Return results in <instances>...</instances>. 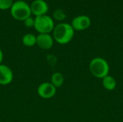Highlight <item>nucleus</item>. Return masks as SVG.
I'll use <instances>...</instances> for the list:
<instances>
[{
  "instance_id": "obj_15",
  "label": "nucleus",
  "mask_w": 123,
  "mask_h": 122,
  "mask_svg": "<svg viewBox=\"0 0 123 122\" xmlns=\"http://www.w3.org/2000/svg\"><path fill=\"white\" fill-rule=\"evenodd\" d=\"M24 24L26 27L28 28H31V27H34V24H35V18L30 17L28 18H27L26 19H25L24 21Z\"/></svg>"
},
{
  "instance_id": "obj_4",
  "label": "nucleus",
  "mask_w": 123,
  "mask_h": 122,
  "mask_svg": "<svg viewBox=\"0 0 123 122\" xmlns=\"http://www.w3.org/2000/svg\"><path fill=\"white\" fill-rule=\"evenodd\" d=\"M55 27L53 19L47 14L35 17L34 28L39 34H50Z\"/></svg>"
},
{
  "instance_id": "obj_17",
  "label": "nucleus",
  "mask_w": 123,
  "mask_h": 122,
  "mask_svg": "<svg viewBox=\"0 0 123 122\" xmlns=\"http://www.w3.org/2000/svg\"><path fill=\"white\" fill-rule=\"evenodd\" d=\"M3 58H4V55H3V52L2 50L0 49V65L2 63V60H3Z\"/></svg>"
},
{
  "instance_id": "obj_6",
  "label": "nucleus",
  "mask_w": 123,
  "mask_h": 122,
  "mask_svg": "<svg viewBox=\"0 0 123 122\" xmlns=\"http://www.w3.org/2000/svg\"><path fill=\"white\" fill-rule=\"evenodd\" d=\"M30 6L32 14L35 17L47 14L49 11V6L45 0H34Z\"/></svg>"
},
{
  "instance_id": "obj_14",
  "label": "nucleus",
  "mask_w": 123,
  "mask_h": 122,
  "mask_svg": "<svg viewBox=\"0 0 123 122\" xmlns=\"http://www.w3.org/2000/svg\"><path fill=\"white\" fill-rule=\"evenodd\" d=\"M13 3V0H0V10L10 9Z\"/></svg>"
},
{
  "instance_id": "obj_2",
  "label": "nucleus",
  "mask_w": 123,
  "mask_h": 122,
  "mask_svg": "<svg viewBox=\"0 0 123 122\" xmlns=\"http://www.w3.org/2000/svg\"><path fill=\"white\" fill-rule=\"evenodd\" d=\"M9 10L12 17L18 21H24L32 14L30 4L23 0L14 1Z\"/></svg>"
},
{
  "instance_id": "obj_1",
  "label": "nucleus",
  "mask_w": 123,
  "mask_h": 122,
  "mask_svg": "<svg viewBox=\"0 0 123 122\" xmlns=\"http://www.w3.org/2000/svg\"><path fill=\"white\" fill-rule=\"evenodd\" d=\"M74 36V29L71 24L61 22L55 26L53 30V40L61 45H65L71 41Z\"/></svg>"
},
{
  "instance_id": "obj_16",
  "label": "nucleus",
  "mask_w": 123,
  "mask_h": 122,
  "mask_svg": "<svg viewBox=\"0 0 123 122\" xmlns=\"http://www.w3.org/2000/svg\"><path fill=\"white\" fill-rule=\"evenodd\" d=\"M47 60L48 63L51 65H54L57 62V58L53 55H48L47 57Z\"/></svg>"
},
{
  "instance_id": "obj_3",
  "label": "nucleus",
  "mask_w": 123,
  "mask_h": 122,
  "mask_svg": "<svg viewBox=\"0 0 123 122\" xmlns=\"http://www.w3.org/2000/svg\"><path fill=\"white\" fill-rule=\"evenodd\" d=\"M91 73L97 78H103L108 76L110 66L108 63L102 58H95L89 63Z\"/></svg>"
},
{
  "instance_id": "obj_8",
  "label": "nucleus",
  "mask_w": 123,
  "mask_h": 122,
  "mask_svg": "<svg viewBox=\"0 0 123 122\" xmlns=\"http://www.w3.org/2000/svg\"><path fill=\"white\" fill-rule=\"evenodd\" d=\"M54 40L50 34H39L37 36L36 45L43 50H49L53 45Z\"/></svg>"
},
{
  "instance_id": "obj_9",
  "label": "nucleus",
  "mask_w": 123,
  "mask_h": 122,
  "mask_svg": "<svg viewBox=\"0 0 123 122\" xmlns=\"http://www.w3.org/2000/svg\"><path fill=\"white\" fill-rule=\"evenodd\" d=\"M14 75L12 69L5 65H0V85H8L13 81Z\"/></svg>"
},
{
  "instance_id": "obj_12",
  "label": "nucleus",
  "mask_w": 123,
  "mask_h": 122,
  "mask_svg": "<svg viewBox=\"0 0 123 122\" xmlns=\"http://www.w3.org/2000/svg\"><path fill=\"white\" fill-rule=\"evenodd\" d=\"M64 82V77L61 73H55L51 76V83L57 88L61 87Z\"/></svg>"
},
{
  "instance_id": "obj_13",
  "label": "nucleus",
  "mask_w": 123,
  "mask_h": 122,
  "mask_svg": "<svg viewBox=\"0 0 123 122\" xmlns=\"http://www.w3.org/2000/svg\"><path fill=\"white\" fill-rule=\"evenodd\" d=\"M66 18V13L63 12V10H62L61 9H57L53 12V20H56V21H63Z\"/></svg>"
},
{
  "instance_id": "obj_11",
  "label": "nucleus",
  "mask_w": 123,
  "mask_h": 122,
  "mask_svg": "<svg viewBox=\"0 0 123 122\" xmlns=\"http://www.w3.org/2000/svg\"><path fill=\"white\" fill-rule=\"evenodd\" d=\"M22 41L24 45L27 47H32L35 45H36L37 36L31 33H27L22 37Z\"/></svg>"
},
{
  "instance_id": "obj_10",
  "label": "nucleus",
  "mask_w": 123,
  "mask_h": 122,
  "mask_svg": "<svg viewBox=\"0 0 123 122\" xmlns=\"http://www.w3.org/2000/svg\"><path fill=\"white\" fill-rule=\"evenodd\" d=\"M102 85L106 90L112 91L116 88L117 83L113 77L110 76H107L102 78Z\"/></svg>"
},
{
  "instance_id": "obj_5",
  "label": "nucleus",
  "mask_w": 123,
  "mask_h": 122,
  "mask_svg": "<svg viewBox=\"0 0 123 122\" xmlns=\"http://www.w3.org/2000/svg\"><path fill=\"white\" fill-rule=\"evenodd\" d=\"M91 24L92 21L89 17L86 15H79L72 19L71 25L72 26L74 31H82L88 29Z\"/></svg>"
},
{
  "instance_id": "obj_7",
  "label": "nucleus",
  "mask_w": 123,
  "mask_h": 122,
  "mask_svg": "<svg viewBox=\"0 0 123 122\" xmlns=\"http://www.w3.org/2000/svg\"><path fill=\"white\" fill-rule=\"evenodd\" d=\"M56 93V88L51 83H43L37 88V94L43 99H51Z\"/></svg>"
}]
</instances>
